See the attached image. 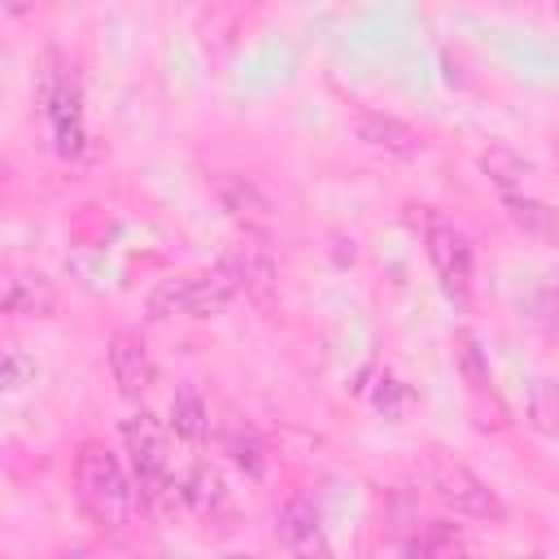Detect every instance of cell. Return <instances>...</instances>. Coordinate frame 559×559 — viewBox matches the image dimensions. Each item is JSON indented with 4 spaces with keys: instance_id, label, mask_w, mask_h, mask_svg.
Returning <instances> with one entry per match:
<instances>
[{
    "instance_id": "1",
    "label": "cell",
    "mask_w": 559,
    "mask_h": 559,
    "mask_svg": "<svg viewBox=\"0 0 559 559\" xmlns=\"http://www.w3.org/2000/svg\"><path fill=\"white\" fill-rule=\"evenodd\" d=\"M74 489H79V502L83 511L105 524V528H122L135 511V489L118 463V454L100 441H87L74 459Z\"/></svg>"
},
{
    "instance_id": "2",
    "label": "cell",
    "mask_w": 559,
    "mask_h": 559,
    "mask_svg": "<svg viewBox=\"0 0 559 559\" xmlns=\"http://www.w3.org/2000/svg\"><path fill=\"white\" fill-rule=\"evenodd\" d=\"M236 297V284L214 271V275H170V280H157L153 293H148V314L153 319H214L231 306Z\"/></svg>"
},
{
    "instance_id": "3",
    "label": "cell",
    "mask_w": 559,
    "mask_h": 559,
    "mask_svg": "<svg viewBox=\"0 0 559 559\" xmlns=\"http://www.w3.org/2000/svg\"><path fill=\"white\" fill-rule=\"evenodd\" d=\"M415 210H419L415 223H419L428 262H432V271H437V280H441L445 297L463 306V301L472 297V245H467V236H463L450 218H441L437 210H428V205H415Z\"/></svg>"
},
{
    "instance_id": "4",
    "label": "cell",
    "mask_w": 559,
    "mask_h": 559,
    "mask_svg": "<svg viewBox=\"0 0 559 559\" xmlns=\"http://www.w3.org/2000/svg\"><path fill=\"white\" fill-rule=\"evenodd\" d=\"M428 485H432V493H437L454 515H463V520H502V515H507V507H502V498L489 489V480H480L467 463H459V459H450V454H432V459H428Z\"/></svg>"
},
{
    "instance_id": "5",
    "label": "cell",
    "mask_w": 559,
    "mask_h": 559,
    "mask_svg": "<svg viewBox=\"0 0 559 559\" xmlns=\"http://www.w3.org/2000/svg\"><path fill=\"white\" fill-rule=\"evenodd\" d=\"M122 441H127V454L135 463V480H140L144 498H157L170 480V437H166V428L148 411H140V415L122 419Z\"/></svg>"
},
{
    "instance_id": "6",
    "label": "cell",
    "mask_w": 559,
    "mask_h": 559,
    "mask_svg": "<svg viewBox=\"0 0 559 559\" xmlns=\"http://www.w3.org/2000/svg\"><path fill=\"white\" fill-rule=\"evenodd\" d=\"M218 271L236 284V293L253 297L258 306H275V293H280V266H275V253H271L258 236H245V240L227 245L223 258H218Z\"/></svg>"
},
{
    "instance_id": "7",
    "label": "cell",
    "mask_w": 559,
    "mask_h": 559,
    "mask_svg": "<svg viewBox=\"0 0 559 559\" xmlns=\"http://www.w3.org/2000/svg\"><path fill=\"white\" fill-rule=\"evenodd\" d=\"M210 192H214L218 210L236 227H245V236H266L275 227V205H271V197L253 179H245L236 170H223V175L210 179Z\"/></svg>"
},
{
    "instance_id": "8",
    "label": "cell",
    "mask_w": 559,
    "mask_h": 559,
    "mask_svg": "<svg viewBox=\"0 0 559 559\" xmlns=\"http://www.w3.org/2000/svg\"><path fill=\"white\" fill-rule=\"evenodd\" d=\"M275 533H280V546L293 555V559H332L328 550V537H323V520L314 511V502L306 493H288L280 515H275Z\"/></svg>"
},
{
    "instance_id": "9",
    "label": "cell",
    "mask_w": 559,
    "mask_h": 559,
    "mask_svg": "<svg viewBox=\"0 0 559 559\" xmlns=\"http://www.w3.org/2000/svg\"><path fill=\"white\" fill-rule=\"evenodd\" d=\"M39 109L52 122L57 148L61 153H79V140H83V131H79V87L61 70H44L39 74Z\"/></svg>"
},
{
    "instance_id": "10",
    "label": "cell",
    "mask_w": 559,
    "mask_h": 559,
    "mask_svg": "<svg viewBox=\"0 0 559 559\" xmlns=\"http://www.w3.org/2000/svg\"><path fill=\"white\" fill-rule=\"evenodd\" d=\"M354 135L367 148H380V153H393V157L424 153V135L411 122H402L397 114H384V109H358L354 114Z\"/></svg>"
},
{
    "instance_id": "11",
    "label": "cell",
    "mask_w": 559,
    "mask_h": 559,
    "mask_svg": "<svg viewBox=\"0 0 559 559\" xmlns=\"http://www.w3.org/2000/svg\"><path fill=\"white\" fill-rule=\"evenodd\" d=\"M109 371H114V384L122 397L140 402V393L148 389L153 380V362H148V345L140 332H118L109 341Z\"/></svg>"
},
{
    "instance_id": "12",
    "label": "cell",
    "mask_w": 559,
    "mask_h": 559,
    "mask_svg": "<svg viewBox=\"0 0 559 559\" xmlns=\"http://www.w3.org/2000/svg\"><path fill=\"white\" fill-rule=\"evenodd\" d=\"M52 301H57L52 280L39 275V271L9 275V284H4V314L9 319H39V314L52 310Z\"/></svg>"
},
{
    "instance_id": "13",
    "label": "cell",
    "mask_w": 559,
    "mask_h": 559,
    "mask_svg": "<svg viewBox=\"0 0 559 559\" xmlns=\"http://www.w3.org/2000/svg\"><path fill=\"white\" fill-rule=\"evenodd\" d=\"M507 218L528 236V240H542V245H559V210L537 201V197H507Z\"/></svg>"
},
{
    "instance_id": "14",
    "label": "cell",
    "mask_w": 559,
    "mask_h": 559,
    "mask_svg": "<svg viewBox=\"0 0 559 559\" xmlns=\"http://www.w3.org/2000/svg\"><path fill=\"white\" fill-rule=\"evenodd\" d=\"M480 170L502 188V197H520V188H524L528 175H533V166H528L515 148H502V144H493V148L480 153Z\"/></svg>"
},
{
    "instance_id": "15",
    "label": "cell",
    "mask_w": 559,
    "mask_h": 559,
    "mask_svg": "<svg viewBox=\"0 0 559 559\" xmlns=\"http://www.w3.org/2000/svg\"><path fill=\"white\" fill-rule=\"evenodd\" d=\"M170 428H175V437H183V441H201V437H205L210 411H205L197 384H179V389H175V397H170Z\"/></svg>"
},
{
    "instance_id": "16",
    "label": "cell",
    "mask_w": 559,
    "mask_h": 559,
    "mask_svg": "<svg viewBox=\"0 0 559 559\" xmlns=\"http://www.w3.org/2000/svg\"><path fill=\"white\" fill-rule=\"evenodd\" d=\"M524 319L550 336H559V275H542L528 293H524Z\"/></svg>"
},
{
    "instance_id": "17",
    "label": "cell",
    "mask_w": 559,
    "mask_h": 559,
    "mask_svg": "<svg viewBox=\"0 0 559 559\" xmlns=\"http://www.w3.org/2000/svg\"><path fill=\"white\" fill-rule=\"evenodd\" d=\"M218 437H223V450L231 454V463H236V467H245L249 476H258V472H262V441H258V432H253L245 419L227 415Z\"/></svg>"
},
{
    "instance_id": "18",
    "label": "cell",
    "mask_w": 559,
    "mask_h": 559,
    "mask_svg": "<svg viewBox=\"0 0 559 559\" xmlns=\"http://www.w3.org/2000/svg\"><path fill=\"white\" fill-rule=\"evenodd\" d=\"M528 424L546 437H559V380H537L528 393Z\"/></svg>"
},
{
    "instance_id": "19",
    "label": "cell",
    "mask_w": 559,
    "mask_h": 559,
    "mask_svg": "<svg viewBox=\"0 0 559 559\" xmlns=\"http://www.w3.org/2000/svg\"><path fill=\"white\" fill-rule=\"evenodd\" d=\"M183 498L205 515V511H214V507H223V480L210 472V467H192V476H188V489H183Z\"/></svg>"
},
{
    "instance_id": "20",
    "label": "cell",
    "mask_w": 559,
    "mask_h": 559,
    "mask_svg": "<svg viewBox=\"0 0 559 559\" xmlns=\"http://www.w3.org/2000/svg\"><path fill=\"white\" fill-rule=\"evenodd\" d=\"M459 367H463V376H467V384L476 389V393H485L493 380H489V367H485V358H480V345H476V336L472 332H459Z\"/></svg>"
},
{
    "instance_id": "21",
    "label": "cell",
    "mask_w": 559,
    "mask_h": 559,
    "mask_svg": "<svg viewBox=\"0 0 559 559\" xmlns=\"http://www.w3.org/2000/svg\"><path fill=\"white\" fill-rule=\"evenodd\" d=\"M26 380H35V362H26L22 349H9V354H4V389L17 393Z\"/></svg>"
},
{
    "instance_id": "22",
    "label": "cell",
    "mask_w": 559,
    "mask_h": 559,
    "mask_svg": "<svg viewBox=\"0 0 559 559\" xmlns=\"http://www.w3.org/2000/svg\"><path fill=\"white\" fill-rule=\"evenodd\" d=\"M223 559H253V555H223Z\"/></svg>"
}]
</instances>
